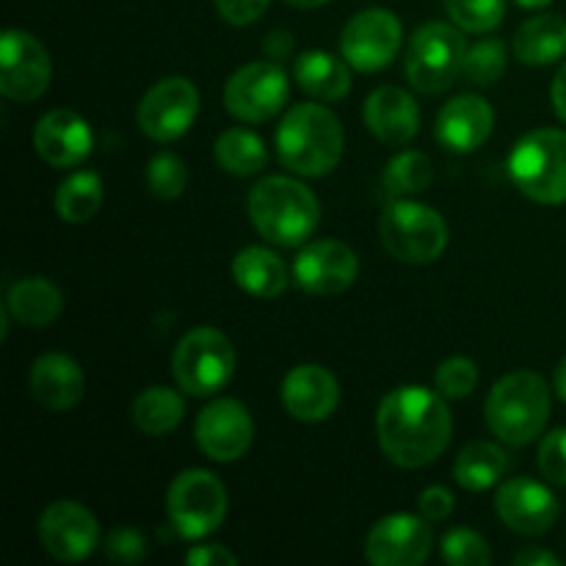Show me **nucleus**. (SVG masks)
<instances>
[{"label": "nucleus", "mask_w": 566, "mask_h": 566, "mask_svg": "<svg viewBox=\"0 0 566 566\" xmlns=\"http://www.w3.org/2000/svg\"><path fill=\"white\" fill-rule=\"evenodd\" d=\"M254 423L249 409L235 398L208 403L197 418V446L213 462H235L249 451Z\"/></svg>", "instance_id": "dca6fc26"}, {"label": "nucleus", "mask_w": 566, "mask_h": 566, "mask_svg": "<svg viewBox=\"0 0 566 566\" xmlns=\"http://www.w3.org/2000/svg\"><path fill=\"white\" fill-rule=\"evenodd\" d=\"M232 374H235V348L224 332L210 326H197L188 332L171 354V376L188 396H213L230 385Z\"/></svg>", "instance_id": "423d86ee"}, {"label": "nucleus", "mask_w": 566, "mask_h": 566, "mask_svg": "<svg viewBox=\"0 0 566 566\" xmlns=\"http://www.w3.org/2000/svg\"><path fill=\"white\" fill-rule=\"evenodd\" d=\"M188 186V169L182 158L175 153H158L147 164V188L158 199H177L182 197Z\"/></svg>", "instance_id": "f704fd0d"}, {"label": "nucleus", "mask_w": 566, "mask_h": 566, "mask_svg": "<svg viewBox=\"0 0 566 566\" xmlns=\"http://www.w3.org/2000/svg\"><path fill=\"white\" fill-rule=\"evenodd\" d=\"M503 525L523 536H539L558 520V501L545 484L531 479H512L501 484L495 497Z\"/></svg>", "instance_id": "a211bd4d"}, {"label": "nucleus", "mask_w": 566, "mask_h": 566, "mask_svg": "<svg viewBox=\"0 0 566 566\" xmlns=\"http://www.w3.org/2000/svg\"><path fill=\"white\" fill-rule=\"evenodd\" d=\"M103 205V180L94 171H75L55 193V213L70 224H83Z\"/></svg>", "instance_id": "7c9ffc66"}, {"label": "nucleus", "mask_w": 566, "mask_h": 566, "mask_svg": "<svg viewBox=\"0 0 566 566\" xmlns=\"http://www.w3.org/2000/svg\"><path fill=\"white\" fill-rule=\"evenodd\" d=\"M269 3L271 0H216V11L230 25H252L254 20L265 14Z\"/></svg>", "instance_id": "ea45409f"}, {"label": "nucleus", "mask_w": 566, "mask_h": 566, "mask_svg": "<svg viewBox=\"0 0 566 566\" xmlns=\"http://www.w3.org/2000/svg\"><path fill=\"white\" fill-rule=\"evenodd\" d=\"M486 426L501 442L523 448L545 431L551 418V390L534 370H514L492 387L486 398Z\"/></svg>", "instance_id": "20e7f679"}, {"label": "nucleus", "mask_w": 566, "mask_h": 566, "mask_svg": "<svg viewBox=\"0 0 566 566\" xmlns=\"http://www.w3.org/2000/svg\"><path fill=\"white\" fill-rule=\"evenodd\" d=\"M265 53L271 55V59H285L287 53H291L293 50V39H291V33H285V31H274L271 33L269 39H265Z\"/></svg>", "instance_id": "a18cd8bd"}, {"label": "nucleus", "mask_w": 566, "mask_h": 566, "mask_svg": "<svg viewBox=\"0 0 566 566\" xmlns=\"http://www.w3.org/2000/svg\"><path fill=\"white\" fill-rule=\"evenodd\" d=\"M186 562L191 566H235L238 558L224 545H197L188 551Z\"/></svg>", "instance_id": "79ce46f5"}, {"label": "nucleus", "mask_w": 566, "mask_h": 566, "mask_svg": "<svg viewBox=\"0 0 566 566\" xmlns=\"http://www.w3.org/2000/svg\"><path fill=\"white\" fill-rule=\"evenodd\" d=\"M186 415V401L177 396L171 387H147L142 396L133 401V423L149 437H164Z\"/></svg>", "instance_id": "c756f323"}, {"label": "nucleus", "mask_w": 566, "mask_h": 566, "mask_svg": "<svg viewBox=\"0 0 566 566\" xmlns=\"http://www.w3.org/2000/svg\"><path fill=\"white\" fill-rule=\"evenodd\" d=\"M291 6H296V9H318V6L329 3V0H287Z\"/></svg>", "instance_id": "de8ad7c7"}, {"label": "nucleus", "mask_w": 566, "mask_h": 566, "mask_svg": "<svg viewBox=\"0 0 566 566\" xmlns=\"http://www.w3.org/2000/svg\"><path fill=\"white\" fill-rule=\"evenodd\" d=\"M553 387H556V396L566 401V357L558 363L556 368V376H553Z\"/></svg>", "instance_id": "49530a36"}, {"label": "nucleus", "mask_w": 566, "mask_h": 566, "mask_svg": "<svg viewBox=\"0 0 566 566\" xmlns=\"http://www.w3.org/2000/svg\"><path fill=\"white\" fill-rule=\"evenodd\" d=\"M520 64L547 66L566 55V20L562 14H536L514 33L512 44Z\"/></svg>", "instance_id": "393cba45"}, {"label": "nucleus", "mask_w": 566, "mask_h": 566, "mask_svg": "<svg viewBox=\"0 0 566 566\" xmlns=\"http://www.w3.org/2000/svg\"><path fill=\"white\" fill-rule=\"evenodd\" d=\"M365 125L379 142L398 147L418 136L420 108L409 92L398 86H381L370 92L365 103Z\"/></svg>", "instance_id": "4be33fe9"}, {"label": "nucleus", "mask_w": 566, "mask_h": 566, "mask_svg": "<svg viewBox=\"0 0 566 566\" xmlns=\"http://www.w3.org/2000/svg\"><path fill=\"white\" fill-rule=\"evenodd\" d=\"M551 97H553V108H556L558 119L566 122V61L562 64V70L556 72V81H553Z\"/></svg>", "instance_id": "c03bdc74"}, {"label": "nucleus", "mask_w": 566, "mask_h": 566, "mask_svg": "<svg viewBox=\"0 0 566 566\" xmlns=\"http://www.w3.org/2000/svg\"><path fill=\"white\" fill-rule=\"evenodd\" d=\"M509 177L528 199L542 205L566 202V130H534L514 144Z\"/></svg>", "instance_id": "39448f33"}, {"label": "nucleus", "mask_w": 566, "mask_h": 566, "mask_svg": "<svg viewBox=\"0 0 566 566\" xmlns=\"http://www.w3.org/2000/svg\"><path fill=\"white\" fill-rule=\"evenodd\" d=\"M232 276L241 291L258 298H276L287 287V269L282 258L271 249L247 247L232 260Z\"/></svg>", "instance_id": "bb28decb"}, {"label": "nucleus", "mask_w": 566, "mask_h": 566, "mask_svg": "<svg viewBox=\"0 0 566 566\" xmlns=\"http://www.w3.org/2000/svg\"><path fill=\"white\" fill-rule=\"evenodd\" d=\"M453 420L440 392L429 387H398L387 392L376 412L381 451L398 468H426L451 442Z\"/></svg>", "instance_id": "f257e3e1"}, {"label": "nucleus", "mask_w": 566, "mask_h": 566, "mask_svg": "<svg viewBox=\"0 0 566 566\" xmlns=\"http://www.w3.org/2000/svg\"><path fill=\"white\" fill-rule=\"evenodd\" d=\"M495 114L484 97L462 94L437 116V138L451 153H475L492 136Z\"/></svg>", "instance_id": "412c9836"}, {"label": "nucleus", "mask_w": 566, "mask_h": 566, "mask_svg": "<svg viewBox=\"0 0 566 566\" xmlns=\"http://www.w3.org/2000/svg\"><path fill=\"white\" fill-rule=\"evenodd\" d=\"M381 243L396 260L426 265L442 258L448 247V224L434 208L409 199L387 205L379 221Z\"/></svg>", "instance_id": "0eeeda50"}, {"label": "nucleus", "mask_w": 566, "mask_h": 566, "mask_svg": "<svg viewBox=\"0 0 566 566\" xmlns=\"http://www.w3.org/2000/svg\"><path fill=\"white\" fill-rule=\"evenodd\" d=\"M216 160L230 175L252 177L265 169V164H269V149H265L263 138L258 133L232 127V130L221 133L216 138Z\"/></svg>", "instance_id": "c85d7f7f"}, {"label": "nucleus", "mask_w": 566, "mask_h": 566, "mask_svg": "<svg viewBox=\"0 0 566 566\" xmlns=\"http://www.w3.org/2000/svg\"><path fill=\"white\" fill-rule=\"evenodd\" d=\"M434 177V164H431L429 155L423 153H398L396 158L387 164L385 175H381V186L390 197H415V193L426 191Z\"/></svg>", "instance_id": "2f4dec72"}, {"label": "nucleus", "mask_w": 566, "mask_h": 566, "mask_svg": "<svg viewBox=\"0 0 566 566\" xmlns=\"http://www.w3.org/2000/svg\"><path fill=\"white\" fill-rule=\"evenodd\" d=\"M291 97L285 70L274 61H254L232 72L224 88V105L235 119L265 122L280 114Z\"/></svg>", "instance_id": "9d476101"}, {"label": "nucleus", "mask_w": 566, "mask_h": 566, "mask_svg": "<svg viewBox=\"0 0 566 566\" xmlns=\"http://www.w3.org/2000/svg\"><path fill=\"white\" fill-rule=\"evenodd\" d=\"M340 401V385L321 365H298L282 381V403L287 415L304 423L326 420Z\"/></svg>", "instance_id": "aec40b11"}, {"label": "nucleus", "mask_w": 566, "mask_h": 566, "mask_svg": "<svg viewBox=\"0 0 566 566\" xmlns=\"http://www.w3.org/2000/svg\"><path fill=\"white\" fill-rule=\"evenodd\" d=\"M249 219L265 241L298 247L315 232L321 205L307 186L291 177H265L249 191Z\"/></svg>", "instance_id": "7ed1b4c3"}, {"label": "nucleus", "mask_w": 566, "mask_h": 566, "mask_svg": "<svg viewBox=\"0 0 566 566\" xmlns=\"http://www.w3.org/2000/svg\"><path fill=\"white\" fill-rule=\"evenodd\" d=\"M506 72V44L501 39H484V42L468 48L464 55V75L475 86H492Z\"/></svg>", "instance_id": "473e14b6"}, {"label": "nucleus", "mask_w": 566, "mask_h": 566, "mask_svg": "<svg viewBox=\"0 0 566 566\" xmlns=\"http://www.w3.org/2000/svg\"><path fill=\"white\" fill-rule=\"evenodd\" d=\"M539 470L547 481L566 486V429H556L542 440Z\"/></svg>", "instance_id": "4c0bfd02"}, {"label": "nucleus", "mask_w": 566, "mask_h": 566, "mask_svg": "<svg viewBox=\"0 0 566 566\" xmlns=\"http://www.w3.org/2000/svg\"><path fill=\"white\" fill-rule=\"evenodd\" d=\"M523 9H545L547 3H553V0H517Z\"/></svg>", "instance_id": "09e8293b"}, {"label": "nucleus", "mask_w": 566, "mask_h": 566, "mask_svg": "<svg viewBox=\"0 0 566 566\" xmlns=\"http://www.w3.org/2000/svg\"><path fill=\"white\" fill-rule=\"evenodd\" d=\"M105 556L114 564H138L147 556V539L133 528H116L105 539Z\"/></svg>", "instance_id": "58836bf2"}, {"label": "nucleus", "mask_w": 566, "mask_h": 566, "mask_svg": "<svg viewBox=\"0 0 566 566\" xmlns=\"http://www.w3.org/2000/svg\"><path fill=\"white\" fill-rule=\"evenodd\" d=\"M446 9L462 31L486 33L503 22L506 0H446Z\"/></svg>", "instance_id": "72a5a7b5"}, {"label": "nucleus", "mask_w": 566, "mask_h": 566, "mask_svg": "<svg viewBox=\"0 0 566 566\" xmlns=\"http://www.w3.org/2000/svg\"><path fill=\"white\" fill-rule=\"evenodd\" d=\"M418 509L429 523H442L453 514V495L446 486H429L426 492H420Z\"/></svg>", "instance_id": "a19ab883"}, {"label": "nucleus", "mask_w": 566, "mask_h": 566, "mask_svg": "<svg viewBox=\"0 0 566 566\" xmlns=\"http://www.w3.org/2000/svg\"><path fill=\"white\" fill-rule=\"evenodd\" d=\"M280 160L302 177H324L343 158V127L329 108L318 103L293 105L276 130Z\"/></svg>", "instance_id": "f03ea898"}, {"label": "nucleus", "mask_w": 566, "mask_h": 566, "mask_svg": "<svg viewBox=\"0 0 566 566\" xmlns=\"http://www.w3.org/2000/svg\"><path fill=\"white\" fill-rule=\"evenodd\" d=\"M6 310H9V315L17 324L42 329V326H50L61 315L64 296L44 276H28V280H20L17 285L9 287V293H6Z\"/></svg>", "instance_id": "a878e982"}, {"label": "nucleus", "mask_w": 566, "mask_h": 566, "mask_svg": "<svg viewBox=\"0 0 566 566\" xmlns=\"http://www.w3.org/2000/svg\"><path fill=\"white\" fill-rule=\"evenodd\" d=\"M514 564L517 566H562L564 562L551 551H542V547H528V551L517 553L514 556Z\"/></svg>", "instance_id": "37998d69"}, {"label": "nucleus", "mask_w": 566, "mask_h": 566, "mask_svg": "<svg viewBox=\"0 0 566 566\" xmlns=\"http://www.w3.org/2000/svg\"><path fill=\"white\" fill-rule=\"evenodd\" d=\"M468 44L459 28L448 22H426L412 33L407 48V77L423 94H440L464 72Z\"/></svg>", "instance_id": "6e6552de"}, {"label": "nucleus", "mask_w": 566, "mask_h": 566, "mask_svg": "<svg viewBox=\"0 0 566 566\" xmlns=\"http://www.w3.org/2000/svg\"><path fill=\"white\" fill-rule=\"evenodd\" d=\"M506 451L501 446H495V442L484 440L470 442L468 448H462V453L457 457V464H453L457 484L470 492H484L490 486H495L506 475Z\"/></svg>", "instance_id": "cd10ccee"}, {"label": "nucleus", "mask_w": 566, "mask_h": 566, "mask_svg": "<svg viewBox=\"0 0 566 566\" xmlns=\"http://www.w3.org/2000/svg\"><path fill=\"white\" fill-rule=\"evenodd\" d=\"M434 534L420 514H390L370 528L365 556L374 566H418L429 558Z\"/></svg>", "instance_id": "2eb2a0df"}, {"label": "nucleus", "mask_w": 566, "mask_h": 566, "mask_svg": "<svg viewBox=\"0 0 566 566\" xmlns=\"http://www.w3.org/2000/svg\"><path fill=\"white\" fill-rule=\"evenodd\" d=\"M31 392L50 412H66L83 401L86 376L66 354H44L31 368Z\"/></svg>", "instance_id": "5701e85b"}, {"label": "nucleus", "mask_w": 566, "mask_h": 566, "mask_svg": "<svg viewBox=\"0 0 566 566\" xmlns=\"http://www.w3.org/2000/svg\"><path fill=\"white\" fill-rule=\"evenodd\" d=\"M475 385H479V368L468 357L446 359L434 374V390L442 398H453V401L468 398L475 390Z\"/></svg>", "instance_id": "e433bc0d"}, {"label": "nucleus", "mask_w": 566, "mask_h": 566, "mask_svg": "<svg viewBox=\"0 0 566 566\" xmlns=\"http://www.w3.org/2000/svg\"><path fill=\"white\" fill-rule=\"evenodd\" d=\"M442 558L451 566H486L492 562V551L475 531L453 528L442 539Z\"/></svg>", "instance_id": "c9c22d12"}, {"label": "nucleus", "mask_w": 566, "mask_h": 566, "mask_svg": "<svg viewBox=\"0 0 566 566\" xmlns=\"http://www.w3.org/2000/svg\"><path fill=\"white\" fill-rule=\"evenodd\" d=\"M166 509L171 528L182 539H202L224 523L227 490L208 470H186L171 481Z\"/></svg>", "instance_id": "1a4fd4ad"}, {"label": "nucleus", "mask_w": 566, "mask_h": 566, "mask_svg": "<svg viewBox=\"0 0 566 566\" xmlns=\"http://www.w3.org/2000/svg\"><path fill=\"white\" fill-rule=\"evenodd\" d=\"M50 55L33 33L9 28L0 36V92L14 103H31L50 86Z\"/></svg>", "instance_id": "9b49d317"}, {"label": "nucleus", "mask_w": 566, "mask_h": 566, "mask_svg": "<svg viewBox=\"0 0 566 566\" xmlns=\"http://www.w3.org/2000/svg\"><path fill=\"white\" fill-rule=\"evenodd\" d=\"M401 22L387 9H365L346 22L340 33V53L354 70L379 72L392 64L401 50Z\"/></svg>", "instance_id": "f8f14e48"}, {"label": "nucleus", "mask_w": 566, "mask_h": 566, "mask_svg": "<svg viewBox=\"0 0 566 566\" xmlns=\"http://www.w3.org/2000/svg\"><path fill=\"white\" fill-rule=\"evenodd\" d=\"M33 147L44 164L55 166V169H70V166L83 164L92 155V127L75 111H50L39 119L36 130H33Z\"/></svg>", "instance_id": "6ab92c4d"}, {"label": "nucleus", "mask_w": 566, "mask_h": 566, "mask_svg": "<svg viewBox=\"0 0 566 566\" xmlns=\"http://www.w3.org/2000/svg\"><path fill=\"white\" fill-rule=\"evenodd\" d=\"M359 274V260L346 243L315 241L298 252L293 280L313 296H337L348 291Z\"/></svg>", "instance_id": "f3484780"}, {"label": "nucleus", "mask_w": 566, "mask_h": 566, "mask_svg": "<svg viewBox=\"0 0 566 566\" xmlns=\"http://www.w3.org/2000/svg\"><path fill=\"white\" fill-rule=\"evenodd\" d=\"M199 114V92L188 77H164L144 94L138 105V127L153 142H175L186 136Z\"/></svg>", "instance_id": "ddd939ff"}, {"label": "nucleus", "mask_w": 566, "mask_h": 566, "mask_svg": "<svg viewBox=\"0 0 566 566\" xmlns=\"http://www.w3.org/2000/svg\"><path fill=\"white\" fill-rule=\"evenodd\" d=\"M39 542L55 562H83L99 545V525L86 506L55 501L39 517Z\"/></svg>", "instance_id": "4468645a"}, {"label": "nucleus", "mask_w": 566, "mask_h": 566, "mask_svg": "<svg viewBox=\"0 0 566 566\" xmlns=\"http://www.w3.org/2000/svg\"><path fill=\"white\" fill-rule=\"evenodd\" d=\"M348 66H352L348 61L337 59L326 50H310L296 59L293 75L310 97L321 99V103H337L352 92V70Z\"/></svg>", "instance_id": "b1692460"}]
</instances>
